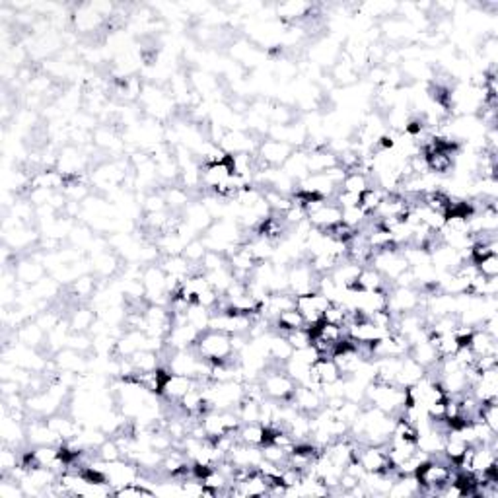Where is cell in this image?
I'll use <instances>...</instances> for the list:
<instances>
[{"label": "cell", "mask_w": 498, "mask_h": 498, "mask_svg": "<svg viewBox=\"0 0 498 498\" xmlns=\"http://www.w3.org/2000/svg\"><path fill=\"white\" fill-rule=\"evenodd\" d=\"M193 348L195 353L209 364L237 362V355L232 348V337L220 331H203Z\"/></svg>", "instance_id": "cell-1"}, {"label": "cell", "mask_w": 498, "mask_h": 498, "mask_svg": "<svg viewBox=\"0 0 498 498\" xmlns=\"http://www.w3.org/2000/svg\"><path fill=\"white\" fill-rule=\"evenodd\" d=\"M259 384H261L265 397L273 399V401H290V397H292L296 389L294 380L279 364H269L267 370L261 374Z\"/></svg>", "instance_id": "cell-2"}, {"label": "cell", "mask_w": 498, "mask_h": 498, "mask_svg": "<svg viewBox=\"0 0 498 498\" xmlns=\"http://www.w3.org/2000/svg\"><path fill=\"white\" fill-rule=\"evenodd\" d=\"M370 265L376 270H380L381 277L388 282H393L401 273H405L409 269L405 255L401 251V247H397V245L388 247V249H381V251H374Z\"/></svg>", "instance_id": "cell-3"}, {"label": "cell", "mask_w": 498, "mask_h": 498, "mask_svg": "<svg viewBox=\"0 0 498 498\" xmlns=\"http://www.w3.org/2000/svg\"><path fill=\"white\" fill-rule=\"evenodd\" d=\"M317 275L310 261H296L288 267V290L294 296L315 292Z\"/></svg>", "instance_id": "cell-4"}, {"label": "cell", "mask_w": 498, "mask_h": 498, "mask_svg": "<svg viewBox=\"0 0 498 498\" xmlns=\"http://www.w3.org/2000/svg\"><path fill=\"white\" fill-rule=\"evenodd\" d=\"M329 300L323 294H320V292L296 296V310L302 313L308 329H312L313 325H317L320 321H323V312L329 308Z\"/></svg>", "instance_id": "cell-5"}, {"label": "cell", "mask_w": 498, "mask_h": 498, "mask_svg": "<svg viewBox=\"0 0 498 498\" xmlns=\"http://www.w3.org/2000/svg\"><path fill=\"white\" fill-rule=\"evenodd\" d=\"M292 146L282 140H275V138H265L257 146V158L267 166V168H282L284 162L288 160V156L292 154Z\"/></svg>", "instance_id": "cell-6"}, {"label": "cell", "mask_w": 498, "mask_h": 498, "mask_svg": "<svg viewBox=\"0 0 498 498\" xmlns=\"http://www.w3.org/2000/svg\"><path fill=\"white\" fill-rule=\"evenodd\" d=\"M290 403L304 414H315L325 407V399L320 389L308 388V386H296L294 393L290 397Z\"/></svg>", "instance_id": "cell-7"}, {"label": "cell", "mask_w": 498, "mask_h": 498, "mask_svg": "<svg viewBox=\"0 0 498 498\" xmlns=\"http://www.w3.org/2000/svg\"><path fill=\"white\" fill-rule=\"evenodd\" d=\"M234 171L230 166V160L222 162H211V164H201V187L209 189L211 193H214L222 183H226Z\"/></svg>", "instance_id": "cell-8"}, {"label": "cell", "mask_w": 498, "mask_h": 498, "mask_svg": "<svg viewBox=\"0 0 498 498\" xmlns=\"http://www.w3.org/2000/svg\"><path fill=\"white\" fill-rule=\"evenodd\" d=\"M195 386H199V380L169 372L166 380H164V386H162L160 397L166 403H178L179 399L185 395L189 389H193Z\"/></svg>", "instance_id": "cell-9"}, {"label": "cell", "mask_w": 498, "mask_h": 498, "mask_svg": "<svg viewBox=\"0 0 498 498\" xmlns=\"http://www.w3.org/2000/svg\"><path fill=\"white\" fill-rule=\"evenodd\" d=\"M26 438L30 446H57L63 444L60 438L53 432V428L47 424L45 419L35 417L34 421L26 424Z\"/></svg>", "instance_id": "cell-10"}, {"label": "cell", "mask_w": 498, "mask_h": 498, "mask_svg": "<svg viewBox=\"0 0 498 498\" xmlns=\"http://www.w3.org/2000/svg\"><path fill=\"white\" fill-rule=\"evenodd\" d=\"M181 218H183L187 226L193 230L195 234H199V236L211 228V224L214 222L211 212L207 211V207L203 204V201H191V204L183 211V216H181Z\"/></svg>", "instance_id": "cell-11"}, {"label": "cell", "mask_w": 498, "mask_h": 498, "mask_svg": "<svg viewBox=\"0 0 498 498\" xmlns=\"http://www.w3.org/2000/svg\"><path fill=\"white\" fill-rule=\"evenodd\" d=\"M341 220H343V211L335 204L333 199H329L321 209L308 214V222L312 224L313 228L325 230V232L333 228V226H337Z\"/></svg>", "instance_id": "cell-12"}, {"label": "cell", "mask_w": 498, "mask_h": 498, "mask_svg": "<svg viewBox=\"0 0 498 498\" xmlns=\"http://www.w3.org/2000/svg\"><path fill=\"white\" fill-rule=\"evenodd\" d=\"M55 364L59 372H72V374H82L88 368V360L82 353H78L74 348H60L59 353H55Z\"/></svg>", "instance_id": "cell-13"}, {"label": "cell", "mask_w": 498, "mask_h": 498, "mask_svg": "<svg viewBox=\"0 0 498 498\" xmlns=\"http://www.w3.org/2000/svg\"><path fill=\"white\" fill-rule=\"evenodd\" d=\"M45 421H47V424L51 426L53 432L59 436L60 442L72 440L74 436H78V434H80V431H82L77 419H74V417H67V414L55 413V414H51V417H47Z\"/></svg>", "instance_id": "cell-14"}, {"label": "cell", "mask_w": 498, "mask_h": 498, "mask_svg": "<svg viewBox=\"0 0 498 498\" xmlns=\"http://www.w3.org/2000/svg\"><path fill=\"white\" fill-rule=\"evenodd\" d=\"M14 275L20 284L24 287H32L37 280H41L45 277V267H41V263H37L34 257H27L18 261V265L14 267Z\"/></svg>", "instance_id": "cell-15"}, {"label": "cell", "mask_w": 498, "mask_h": 498, "mask_svg": "<svg viewBox=\"0 0 498 498\" xmlns=\"http://www.w3.org/2000/svg\"><path fill=\"white\" fill-rule=\"evenodd\" d=\"M282 169L287 171L290 178L294 179L296 183L304 181L310 176V169H308V150L306 148H296L292 150V154L288 156V160L284 162Z\"/></svg>", "instance_id": "cell-16"}, {"label": "cell", "mask_w": 498, "mask_h": 498, "mask_svg": "<svg viewBox=\"0 0 498 498\" xmlns=\"http://www.w3.org/2000/svg\"><path fill=\"white\" fill-rule=\"evenodd\" d=\"M424 372L426 370H424L417 360H413L411 356L409 355L403 356V360H401V368H399V374H397L395 378V384L399 386V388L403 389L411 388V386H414L417 381L424 378Z\"/></svg>", "instance_id": "cell-17"}, {"label": "cell", "mask_w": 498, "mask_h": 498, "mask_svg": "<svg viewBox=\"0 0 498 498\" xmlns=\"http://www.w3.org/2000/svg\"><path fill=\"white\" fill-rule=\"evenodd\" d=\"M270 431L267 426H263L261 422H244L237 431V438L244 444L249 446H265L269 442Z\"/></svg>", "instance_id": "cell-18"}, {"label": "cell", "mask_w": 498, "mask_h": 498, "mask_svg": "<svg viewBox=\"0 0 498 498\" xmlns=\"http://www.w3.org/2000/svg\"><path fill=\"white\" fill-rule=\"evenodd\" d=\"M74 26L80 34H92L96 30H100L103 24V18L92 8V4H82L77 10V14L72 16Z\"/></svg>", "instance_id": "cell-19"}, {"label": "cell", "mask_w": 498, "mask_h": 498, "mask_svg": "<svg viewBox=\"0 0 498 498\" xmlns=\"http://www.w3.org/2000/svg\"><path fill=\"white\" fill-rule=\"evenodd\" d=\"M469 348L475 356H498V339L489 335L487 331L475 329L469 339Z\"/></svg>", "instance_id": "cell-20"}, {"label": "cell", "mask_w": 498, "mask_h": 498, "mask_svg": "<svg viewBox=\"0 0 498 498\" xmlns=\"http://www.w3.org/2000/svg\"><path fill=\"white\" fill-rule=\"evenodd\" d=\"M16 339L18 343H22V345L32 346V348H39V346L47 341V333L37 325V321L30 320L18 327Z\"/></svg>", "instance_id": "cell-21"}, {"label": "cell", "mask_w": 498, "mask_h": 498, "mask_svg": "<svg viewBox=\"0 0 498 498\" xmlns=\"http://www.w3.org/2000/svg\"><path fill=\"white\" fill-rule=\"evenodd\" d=\"M67 320L72 333H90L92 325L98 320V313L90 310V308H86V306H77Z\"/></svg>", "instance_id": "cell-22"}, {"label": "cell", "mask_w": 498, "mask_h": 498, "mask_svg": "<svg viewBox=\"0 0 498 498\" xmlns=\"http://www.w3.org/2000/svg\"><path fill=\"white\" fill-rule=\"evenodd\" d=\"M312 376L313 380L317 381V384H333V381L341 380L343 376H341V370H339V366L335 364V360L333 358H329V356H321L317 362L312 366Z\"/></svg>", "instance_id": "cell-23"}, {"label": "cell", "mask_w": 498, "mask_h": 498, "mask_svg": "<svg viewBox=\"0 0 498 498\" xmlns=\"http://www.w3.org/2000/svg\"><path fill=\"white\" fill-rule=\"evenodd\" d=\"M129 360L133 364L136 374L154 372L162 368V353H154V350H148V348H140V350L133 353V355L129 356Z\"/></svg>", "instance_id": "cell-24"}, {"label": "cell", "mask_w": 498, "mask_h": 498, "mask_svg": "<svg viewBox=\"0 0 498 498\" xmlns=\"http://www.w3.org/2000/svg\"><path fill=\"white\" fill-rule=\"evenodd\" d=\"M409 356L421 364L424 370H426V368H432V366H436V364L440 362L438 350L434 348V345L431 343V339L411 346V348H409Z\"/></svg>", "instance_id": "cell-25"}, {"label": "cell", "mask_w": 498, "mask_h": 498, "mask_svg": "<svg viewBox=\"0 0 498 498\" xmlns=\"http://www.w3.org/2000/svg\"><path fill=\"white\" fill-rule=\"evenodd\" d=\"M355 288H360V290H389L391 284L381 277L380 270H376L372 265H366L360 269Z\"/></svg>", "instance_id": "cell-26"}, {"label": "cell", "mask_w": 498, "mask_h": 498, "mask_svg": "<svg viewBox=\"0 0 498 498\" xmlns=\"http://www.w3.org/2000/svg\"><path fill=\"white\" fill-rule=\"evenodd\" d=\"M82 164H84V156L80 154L78 148H74V146L63 148V152L59 156V171L65 178L77 176L78 169H82Z\"/></svg>", "instance_id": "cell-27"}, {"label": "cell", "mask_w": 498, "mask_h": 498, "mask_svg": "<svg viewBox=\"0 0 498 498\" xmlns=\"http://www.w3.org/2000/svg\"><path fill=\"white\" fill-rule=\"evenodd\" d=\"M313 10V6L310 2H302V0H288L277 6V16L280 20H287V22H294L300 18L310 16V12Z\"/></svg>", "instance_id": "cell-28"}, {"label": "cell", "mask_w": 498, "mask_h": 498, "mask_svg": "<svg viewBox=\"0 0 498 498\" xmlns=\"http://www.w3.org/2000/svg\"><path fill=\"white\" fill-rule=\"evenodd\" d=\"M164 193V199H166V204H168L169 211L173 212H183L191 204V197H189V191H187L185 187L181 185H173V187H168L166 191H162Z\"/></svg>", "instance_id": "cell-29"}, {"label": "cell", "mask_w": 498, "mask_h": 498, "mask_svg": "<svg viewBox=\"0 0 498 498\" xmlns=\"http://www.w3.org/2000/svg\"><path fill=\"white\" fill-rule=\"evenodd\" d=\"M331 78H333L335 84H343V86L355 84L358 74H356V67L353 65V60L348 59L346 55L345 59L337 60L335 67H333V74H331Z\"/></svg>", "instance_id": "cell-30"}, {"label": "cell", "mask_w": 498, "mask_h": 498, "mask_svg": "<svg viewBox=\"0 0 498 498\" xmlns=\"http://www.w3.org/2000/svg\"><path fill=\"white\" fill-rule=\"evenodd\" d=\"M372 187V179L366 176V173H362V171H356V169H350V171H346L345 179H343V183H341V189L343 191H350V193H356V195H362L364 191H368Z\"/></svg>", "instance_id": "cell-31"}, {"label": "cell", "mask_w": 498, "mask_h": 498, "mask_svg": "<svg viewBox=\"0 0 498 498\" xmlns=\"http://www.w3.org/2000/svg\"><path fill=\"white\" fill-rule=\"evenodd\" d=\"M211 315H212V312L209 310V308H204V306L197 304V302H193V304H189V308H187V312H185L187 323H191L195 329L201 331V333L209 329V323H211Z\"/></svg>", "instance_id": "cell-32"}, {"label": "cell", "mask_w": 498, "mask_h": 498, "mask_svg": "<svg viewBox=\"0 0 498 498\" xmlns=\"http://www.w3.org/2000/svg\"><path fill=\"white\" fill-rule=\"evenodd\" d=\"M386 195L388 193L381 191L380 187H370L368 191H364V193L360 195V209H362L366 214H374L376 209L380 207L381 201H384Z\"/></svg>", "instance_id": "cell-33"}, {"label": "cell", "mask_w": 498, "mask_h": 498, "mask_svg": "<svg viewBox=\"0 0 498 498\" xmlns=\"http://www.w3.org/2000/svg\"><path fill=\"white\" fill-rule=\"evenodd\" d=\"M236 413L237 417H240L242 424H244V422H259V419H261L259 401H254V399H247V397H245L244 401L236 407Z\"/></svg>", "instance_id": "cell-34"}, {"label": "cell", "mask_w": 498, "mask_h": 498, "mask_svg": "<svg viewBox=\"0 0 498 498\" xmlns=\"http://www.w3.org/2000/svg\"><path fill=\"white\" fill-rule=\"evenodd\" d=\"M96 456H98V459H102V461H105V464H110V461H117V459H121V457H123V452H121V447H119L117 440L107 438L105 442H102L100 446L96 447Z\"/></svg>", "instance_id": "cell-35"}, {"label": "cell", "mask_w": 498, "mask_h": 498, "mask_svg": "<svg viewBox=\"0 0 498 498\" xmlns=\"http://www.w3.org/2000/svg\"><path fill=\"white\" fill-rule=\"evenodd\" d=\"M117 269L119 265L115 255L107 254V251L96 255V259H93V270H96L98 275H102V277H111Z\"/></svg>", "instance_id": "cell-36"}, {"label": "cell", "mask_w": 498, "mask_h": 498, "mask_svg": "<svg viewBox=\"0 0 498 498\" xmlns=\"http://www.w3.org/2000/svg\"><path fill=\"white\" fill-rule=\"evenodd\" d=\"M263 450V459H267V461H270V464L279 465V467H284V465L288 464V454L284 447L277 446V444H273V442H267L265 446H261Z\"/></svg>", "instance_id": "cell-37"}, {"label": "cell", "mask_w": 498, "mask_h": 498, "mask_svg": "<svg viewBox=\"0 0 498 498\" xmlns=\"http://www.w3.org/2000/svg\"><path fill=\"white\" fill-rule=\"evenodd\" d=\"M204 254H207V247H204L203 240H201V237H195V240H191V242L185 245V249H183V254L181 255H183L191 265L201 267V261H203Z\"/></svg>", "instance_id": "cell-38"}, {"label": "cell", "mask_w": 498, "mask_h": 498, "mask_svg": "<svg viewBox=\"0 0 498 498\" xmlns=\"http://www.w3.org/2000/svg\"><path fill=\"white\" fill-rule=\"evenodd\" d=\"M224 267H228V257L224 254H220V251L207 249L203 261H201V270H203V273H212V270L224 269Z\"/></svg>", "instance_id": "cell-39"}, {"label": "cell", "mask_w": 498, "mask_h": 498, "mask_svg": "<svg viewBox=\"0 0 498 498\" xmlns=\"http://www.w3.org/2000/svg\"><path fill=\"white\" fill-rule=\"evenodd\" d=\"M72 292L78 300H88L96 292V280L90 275H82L72 282Z\"/></svg>", "instance_id": "cell-40"}, {"label": "cell", "mask_w": 498, "mask_h": 498, "mask_svg": "<svg viewBox=\"0 0 498 498\" xmlns=\"http://www.w3.org/2000/svg\"><path fill=\"white\" fill-rule=\"evenodd\" d=\"M368 216H370V214H366L360 207H353V209H345V211H343V220H341V222L346 224L348 228L358 230L364 222H366Z\"/></svg>", "instance_id": "cell-41"}, {"label": "cell", "mask_w": 498, "mask_h": 498, "mask_svg": "<svg viewBox=\"0 0 498 498\" xmlns=\"http://www.w3.org/2000/svg\"><path fill=\"white\" fill-rule=\"evenodd\" d=\"M473 263H475L479 275H483V277H487V279L498 277V255H487V257Z\"/></svg>", "instance_id": "cell-42"}, {"label": "cell", "mask_w": 498, "mask_h": 498, "mask_svg": "<svg viewBox=\"0 0 498 498\" xmlns=\"http://www.w3.org/2000/svg\"><path fill=\"white\" fill-rule=\"evenodd\" d=\"M287 337V341L292 345V348H304V346H310L312 345V333H310V329L308 327H302V329H294L290 331V333H287L284 335Z\"/></svg>", "instance_id": "cell-43"}, {"label": "cell", "mask_w": 498, "mask_h": 498, "mask_svg": "<svg viewBox=\"0 0 498 498\" xmlns=\"http://www.w3.org/2000/svg\"><path fill=\"white\" fill-rule=\"evenodd\" d=\"M333 201H335V204H337L341 211H345V209L360 207V195L339 189L337 193H335V197H333Z\"/></svg>", "instance_id": "cell-44"}, {"label": "cell", "mask_w": 498, "mask_h": 498, "mask_svg": "<svg viewBox=\"0 0 498 498\" xmlns=\"http://www.w3.org/2000/svg\"><path fill=\"white\" fill-rule=\"evenodd\" d=\"M143 209L146 214H148V212L168 211V204H166L164 193H156V191H152L150 195H146V199H144L143 203Z\"/></svg>", "instance_id": "cell-45"}, {"label": "cell", "mask_w": 498, "mask_h": 498, "mask_svg": "<svg viewBox=\"0 0 498 498\" xmlns=\"http://www.w3.org/2000/svg\"><path fill=\"white\" fill-rule=\"evenodd\" d=\"M290 358H294V360H298V362L308 364V366H313V364L320 360L321 355L315 350V346L310 345V346H304V348H296Z\"/></svg>", "instance_id": "cell-46"}, {"label": "cell", "mask_w": 498, "mask_h": 498, "mask_svg": "<svg viewBox=\"0 0 498 498\" xmlns=\"http://www.w3.org/2000/svg\"><path fill=\"white\" fill-rule=\"evenodd\" d=\"M93 140L98 146L102 148H113L115 144H119V138L113 135V131H110L107 127H100L93 133Z\"/></svg>", "instance_id": "cell-47"}]
</instances>
